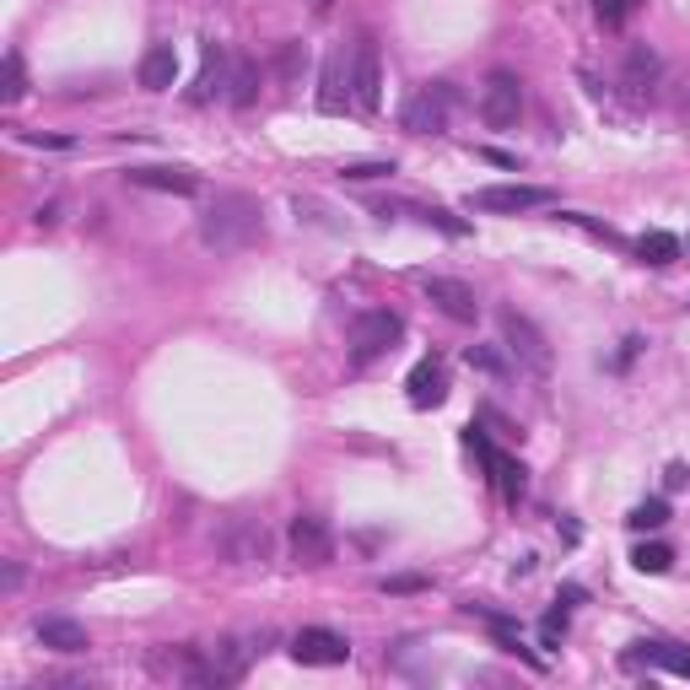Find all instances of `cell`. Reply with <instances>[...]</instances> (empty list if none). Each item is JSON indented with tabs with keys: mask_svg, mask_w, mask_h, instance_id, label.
<instances>
[{
	"mask_svg": "<svg viewBox=\"0 0 690 690\" xmlns=\"http://www.w3.org/2000/svg\"><path fill=\"white\" fill-rule=\"evenodd\" d=\"M464 437H470V447H475V453H481V459L491 464V475H496V486H502V496H507V502H518V496H524V486H528V481H524V464H513L507 453H496V447H491L486 437L475 432V426H470Z\"/></svg>",
	"mask_w": 690,
	"mask_h": 690,
	"instance_id": "4fadbf2b",
	"label": "cell"
},
{
	"mask_svg": "<svg viewBox=\"0 0 690 690\" xmlns=\"http://www.w3.org/2000/svg\"><path fill=\"white\" fill-rule=\"evenodd\" d=\"M254 652L259 648H248V642H238V637L205 648V686H233V680H244V669H248Z\"/></svg>",
	"mask_w": 690,
	"mask_h": 690,
	"instance_id": "8fae6325",
	"label": "cell"
},
{
	"mask_svg": "<svg viewBox=\"0 0 690 690\" xmlns=\"http://www.w3.org/2000/svg\"><path fill=\"white\" fill-rule=\"evenodd\" d=\"M421 291L437 302V313H447L453 325H475L481 319V302L464 281H447V276H421Z\"/></svg>",
	"mask_w": 690,
	"mask_h": 690,
	"instance_id": "9c48e42d",
	"label": "cell"
},
{
	"mask_svg": "<svg viewBox=\"0 0 690 690\" xmlns=\"http://www.w3.org/2000/svg\"><path fill=\"white\" fill-rule=\"evenodd\" d=\"M291 556L302 562V567H329L334 562V534H329L319 518H291Z\"/></svg>",
	"mask_w": 690,
	"mask_h": 690,
	"instance_id": "30bf717a",
	"label": "cell"
},
{
	"mask_svg": "<svg viewBox=\"0 0 690 690\" xmlns=\"http://www.w3.org/2000/svg\"><path fill=\"white\" fill-rule=\"evenodd\" d=\"M394 163H346L340 167V178H351V184H367V178H389Z\"/></svg>",
	"mask_w": 690,
	"mask_h": 690,
	"instance_id": "83f0119b",
	"label": "cell"
},
{
	"mask_svg": "<svg viewBox=\"0 0 690 690\" xmlns=\"http://www.w3.org/2000/svg\"><path fill=\"white\" fill-rule=\"evenodd\" d=\"M637 254H642L648 265H674V259H680V238H674V233H642V238H637Z\"/></svg>",
	"mask_w": 690,
	"mask_h": 690,
	"instance_id": "ffe728a7",
	"label": "cell"
},
{
	"mask_svg": "<svg viewBox=\"0 0 690 690\" xmlns=\"http://www.w3.org/2000/svg\"><path fill=\"white\" fill-rule=\"evenodd\" d=\"M637 351H642V340H637V334H631V340H626V346H620V357H615V367H626V362H631V357H637Z\"/></svg>",
	"mask_w": 690,
	"mask_h": 690,
	"instance_id": "d6a6232c",
	"label": "cell"
},
{
	"mask_svg": "<svg viewBox=\"0 0 690 690\" xmlns=\"http://www.w3.org/2000/svg\"><path fill=\"white\" fill-rule=\"evenodd\" d=\"M291 658L297 663H308V669H340L351 648H346V637H334L325 626H302L297 637H291Z\"/></svg>",
	"mask_w": 690,
	"mask_h": 690,
	"instance_id": "52a82bcc",
	"label": "cell"
},
{
	"mask_svg": "<svg viewBox=\"0 0 690 690\" xmlns=\"http://www.w3.org/2000/svg\"><path fill=\"white\" fill-rule=\"evenodd\" d=\"M518 109H524V82H518L513 71H491L486 86H481V114H486V124L507 130V124H518Z\"/></svg>",
	"mask_w": 690,
	"mask_h": 690,
	"instance_id": "8992f818",
	"label": "cell"
},
{
	"mask_svg": "<svg viewBox=\"0 0 690 690\" xmlns=\"http://www.w3.org/2000/svg\"><path fill=\"white\" fill-rule=\"evenodd\" d=\"M631 663H652V669H669V674L690 680V648H674V642H637Z\"/></svg>",
	"mask_w": 690,
	"mask_h": 690,
	"instance_id": "ac0fdd59",
	"label": "cell"
},
{
	"mask_svg": "<svg viewBox=\"0 0 690 690\" xmlns=\"http://www.w3.org/2000/svg\"><path fill=\"white\" fill-rule=\"evenodd\" d=\"M351 103V60H346V49H334L325 60V86H319V109L325 114H340Z\"/></svg>",
	"mask_w": 690,
	"mask_h": 690,
	"instance_id": "9a60e30c",
	"label": "cell"
},
{
	"mask_svg": "<svg viewBox=\"0 0 690 690\" xmlns=\"http://www.w3.org/2000/svg\"><path fill=\"white\" fill-rule=\"evenodd\" d=\"M400 334H405V319H400V313H389V308L357 313V325H351V367L378 362L383 351H394V346H400Z\"/></svg>",
	"mask_w": 690,
	"mask_h": 690,
	"instance_id": "7a4b0ae2",
	"label": "cell"
},
{
	"mask_svg": "<svg viewBox=\"0 0 690 690\" xmlns=\"http://www.w3.org/2000/svg\"><path fill=\"white\" fill-rule=\"evenodd\" d=\"M637 6H642V0H594V17H599L605 28H620V22H626Z\"/></svg>",
	"mask_w": 690,
	"mask_h": 690,
	"instance_id": "4316f807",
	"label": "cell"
},
{
	"mask_svg": "<svg viewBox=\"0 0 690 690\" xmlns=\"http://www.w3.org/2000/svg\"><path fill=\"white\" fill-rule=\"evenodd\" d=\"M405 210H415V216H421L426 227H443L447 238H464V233H470V227H464L459 216H447V210H437V205H405Z\"/></svg>",
	"mask_w": 690,
	"mask_h": 690,
	"instance_id": "cb8c5ba5",
	"label": "cell"
},
{
	"mask_svg": "<svg viewBox=\"0 0 690 690\" xmlns=\"http://www.w3.org/2000/svg\"><path fill=\"white\" fill-rule=\"evenodd\" d=\"M33 631H39V642L49 652H86V648H92V642H86V626L65 620V615H43Z\"/></svg>",
	"mask_w": 690,
	"mask_h": 690,
	"instance_id": "2e32d148",
	"label": "cell"
},
{
	"mask_svg": "<svg viewBox=\"0 0 690 690\" xmlns=\"http://www.w3.org/2000/svg\"><path fill=\"white\" fill-rule=\"evenodd\" d=\"M173 82H178V49L173 43H152L146 60H141V86L146 92H167Z\"/></svg>",
	"mask_w": 690,
	"mask_h": 690,
	"instance_id": "e0dca14e",
	"label": "cell"
},
{
	"mask_svg": "<svg viewBox=\"0 0 690 690\" xmlns=\"http://www.w3.org/2000/svg\"><path fill=\"white\" fill-rule=\"evenodd\" d=\"M539 637H545V648H556V642L567 637V609H550V615L539 620Z\"/></svg>",
	"mask_w": 690,
	"mask_h": 690,
	"instance_id": "f1b7e54d",
	"label": "cell"
},
{
	"mask_svg": "<svg viewBox=\"0 0 690 690\" xmlns=\"http://www.w3.org/2000/svg\"><path fill=\"white\" fill-rule=\"evenodd\" d=\"M233 92H227V97H233V103H238V109H248V103H254V97H259V71H254V65H248V60H238V65H233Z\"/></svg>",
	"mask_w": 690,
	"mask_h": 690,
	"instance_id": "7402d4cb",
	"label": "cell"
},
{
	"mask_svg": "<svg viewBox=\"0 0 690 690\" xmlns=\"http://www.w3.org/2000/svg\"><path fill=\"white\" fill-rule=\"evenodd\" d=\"M534 205H550V189H539V184H491V189L470 195V210H496V216L534 210Z\"/></svg>",
	"mask_w": 690,
	"mask_h": 690,
	"instance_id": "ba28073f",
	"label": "cell"
},
{
	"mask_svg": "<svg viewBox=\"0 0 690 690\" xmlns=\"http://www.w3.org/2000/svg\"><path fill=\"white\" fill-rule=\"evenodd\" d=\"M626 524L637 528V534H648V528H663V524H669V502H663V496H652V502H637Z\"/></svg>",
	"mask_w": 690,
	"mask_h": 690,
	"instance_id": "603a6c76",
	"label": "cell"
},
{
	"mask_svg": "<svg viewBox=\"0 0 690 690\" xmlns=\"http://www.w3.org/2000/svg\"><path fill=\"white\" fill-rule=\"evenodd\" d=\"M22 92H28V76H22V54L11 49V54H6V86H0V97H6V103H22Z\"/></svg>",
	"mask_w": 690,
	"mask_h": 690,
	"instance_id": "d4e9b609",
	"label": "cell"
},
{
	"mask_svg": "<svg viewBox=\"0 0 690 690\" xmlns=\"http://www.w3.org/2000/svg\"><path fill=\"white\" fill-rule=\"evenodd\" d=\"M351 103L362 114H378V103H383V60H378L372 39H357L351 49Z\"/></svg>",
	"mask_w": 690,
	"mask_h": 690,
	"instance_id": "5b68a950",
	"label": "cell"
},
{
	"mask_svg": "<svg viewBox=\"0 0 690 690\" xmlns=\"http://www.w3.org/2000/svg\"><path fill=\"white\" fill-rule=\"evenodd\" d=\"M302 60H308V54H302V43H286V49H281V71H286V76H297V65H302Z\"/></svg>",
	"mask_w": 690,
	"mask_h": 690,
	"instance_id": "4dcf8cb0",
	"label": "cell"
},
{
	"mask_svg": "<svg viewBox=\"0 0 690 690\" xmlns=\"http://www.w3.org/2000/svg\"><path fill=\"white\" fill-rule=\"evenodd\" d=\"M502 340H507V351H513L524 367H534V372H550V340L539 334V325H534L528 313H518V308H502Z\"/></svg>",
	"mask_w": 690,
	"mask_h": 690,
	"instance_id": "277c9868",
	"label": "cell"
},
{
	"mask_svg": "<svg viewBox=\"0 0 690 690\" xmlns=\"http://www.w3.org/2000/svg\"><path fill=\"white\" fill-rule=\"evenodd\" d=\"M259 227H265V210H259V200L244 195V189H222L216 200L205 205V216H200L205 248H222V254L254 244V238H259Z\"/></svg>",
	"mask_w": 690,
	"mask_h": 690,
	"instance_id": "6da1fadb",
	"label": "cell"
},
{
	"mask_svg": "<svg viewBox=\"0 0 690 690\" xmlns=\"http://www.w3.org/2000/svg\"><path fill=\"white\" fill-rule=\"evenodd\" d=\"M227 82H233V76H227V54H222V43H205V71H200V82H195V92H189V97H195V103H205L210 92H222Z\"/></svg>",
	"mask_w": 690,
	"mask_h": 690,
	"instance_id": "d6986e66",
	"label": "cell"
},
{
	"mask_svg": "<svg viewBox=\"0 0 690 690\" xmlns=\"http://www.w3.org/2000/svg\"><path fill=\"white\" fill-rule=\"evenodd\" d=\"M426 577H383V594H421Z\"/></svg>",
	"mask_w": 690,
	"mask_h": 690,
	"instance_id": "f546056e",
	"label": "cell"
},
{
	"mask_svg": "<svg viewBox=\"0 0 690 690\" xmlns=\"http://www.w3.org/2000/svg\"><path fill=\"white\" fill-rule=\"evenodd\" d=\"M464 362L481 367V372H491V378H507V357H502V351H491V346H470V351H464Z\"/></svg>",
	"mask_w": 690,
	"mask_h": 690,
	"instance_id": "484cf974",
	"label": "cell"
},
{
	"mask_svg": "<svg viewBox=\"0 0 690 690\" xmlns=\"http://www.w3.org/2000/svg\"><path fill=\"white\" fill-rule=\"evenodd\" d=\"M663 486H669V491H686V486H690V470H686V464H669Z\"/></svg>",
	"mask_w": 690,
	"mask_h": 690,
	"instance_id": "1f68e13d",
	"label": "cell"
},
{
	"mask_svg": "<svg viewBox=\"0 0 690 690\" xmlns=\"http://www.w3.org/2000/svg\"><path fill=\"white\" fill-rule=\"evenodd\" d=\"M453 103H459V92H453L447 82L421 86V92L405 103V130H410V135H443Z\"/></svg>",
	"mask_w": 690,
	"mask_h": 690,
	"instance_id": "3957f363",
	"label": "cell"
},
{
	"mask_svg": "<svg viewBox=\"0 0 690 690\" xmlns=\"http://www.w3.org/2000/svg\"><path fill=\"white\" fill-rule=\"evenodd\" d=\"M329 6H334V0H313V11H329Z\"/></svg>",
	"mask_w": 690,
	"mask_h": 690,
	"instance_id": "e575fe53",
	"label": "cell"
},
{
	"mask_svg": "<svg viewBox=\"0 0 690 690\" xmlns=\"http://www.w3.org/2000/svg\"><path fill=\"white\" fill-rule=\"evenodd\" d=\"M631 567L648 571V577H663V571L674 567V550H669V545H648V539H642V545L631 550Z\"/></svg>",
	"mask_w": 690,
	"mask_h": 690,
	"instance_id": "44dd1931",
	"label": "cell"
},
{
	"mask_svg": "<svg viewBox=\"0 0 690 690\" xmlns=\"http://www.w3.org/2000/svg\"><path fill=\"white\" fill-rule=\"evenodd\" d=\"M124 178L135 189H157V195H195L200 189V178L189 167H130Z\"/></svg>",
	"mask_w": 690,
	"mask_h": 690,
	"instance_id": "5bb4252c",
	"label": "cell"
},
{
	"mask_svg": "<svg viewBox=\"0 0 690 690\" xmlns=\"http://www.w3.org/2000/svg\"><path fill=\"white\" fill-rule=\"evenodd\" d=\"M405 389H410V405L415 410H437L447 400V372H443V362H415L410 367V378H405Z\"/></svg>",
	"mask_w": 690,
	"mask_h": 690,
	"instance_id": "7c38bea8",
	"label": "cell"
},
{
	"mask_svg": "<svg viewBox=\"0 0 690 690\" xmlns=\"http://www.w3.org/2000/svg\"><path fill=\"white\" fill-rule=\"evenodd\" d=\"M486 163H496V167H518V157H507V152H481Z\"/></svg>",
	"mask_w": 690,
	"mask_h": 690,
	"instance_id": "836d02e7",
	"label": "cell"
}]
</instances>
